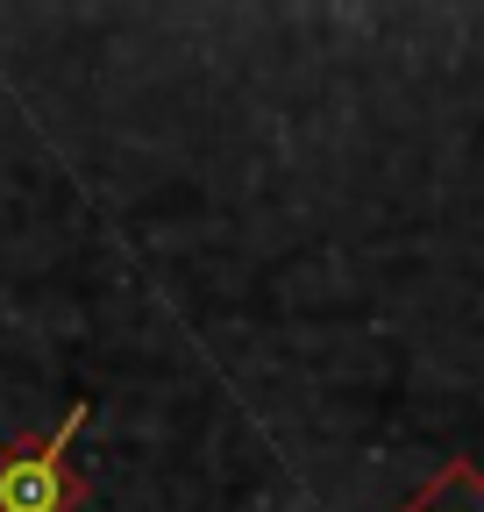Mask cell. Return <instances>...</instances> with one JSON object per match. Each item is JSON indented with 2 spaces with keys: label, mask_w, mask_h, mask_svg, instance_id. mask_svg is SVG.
<instances>
[{
  "label": "cell",
  "mask_w": 484,
  "mask_h": 512,
  "mask_svg": "<svg viewBox=\"0 0 484 512\" xmlns=\"http://www.w3.org/2000/svg\"><path fill=\"white\" fill-rule=\"evenodd\" d=\"M399 512H484V470H477L470 456H449Z\"/></svg>",
  "instance_id": "7a4b0ae2"
},
{
  "label": "cell",
  "mask_w": 484,
  "mask_h": 512,
  "mask_svg": "<svg viewBox=\"0 0 484 512\" xmlns=\"http://www.w3.org/2000/svg\"><path fill=\"white\" fill-rule=\"evenodd\" d=\"M93 420V406L79 399L50 434L29 427L15 441H0V512H79L93 498V477L72 463V441Z\"/></svg>",
  "instance_id": "6da1fadb"
}]
</instances>
